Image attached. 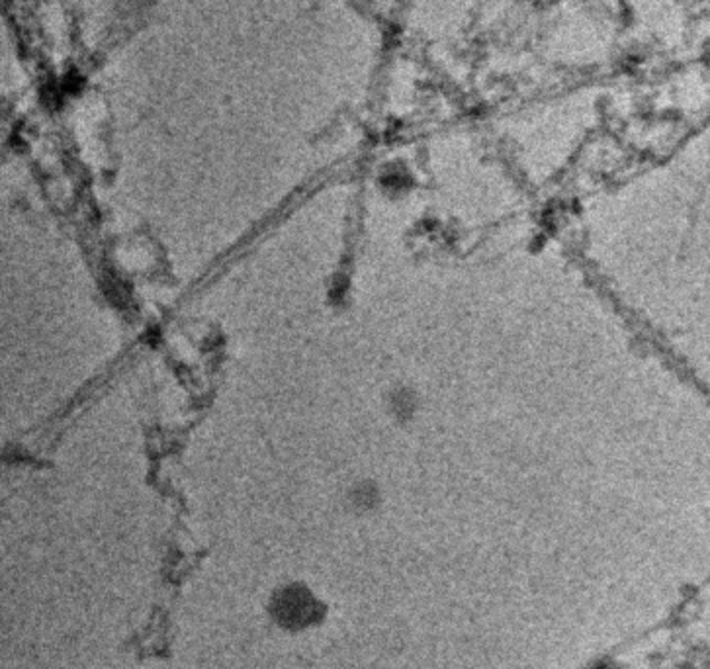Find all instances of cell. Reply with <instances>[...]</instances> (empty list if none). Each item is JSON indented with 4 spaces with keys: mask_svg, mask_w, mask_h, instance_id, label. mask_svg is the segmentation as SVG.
Wrapping results in <instances>:
<instances>
[{
    "mask_svg": "<svg viewBox=\"0 0 710 669\" xmlns=\"http://www.w3.org/2000/svg\"><path fill=\"white\" fill-rule=\"evenodd\" d=\"M272 617L280 627L302 630L319 625L326 617V605L311 593L306 586H288L277 591L270 605Z\"/></svg>",
    "mask_w": 710,
    "mask_h": 669,
    "instance_id": "1",
    "label": "cell"
},
{
    "mask_svg": "<svg viewBox=\"0 0 710 669\" xmlns=\"http://www.w3.org/2000/svg\"><path fill=\"white\" fill-rule=\"evenodd\" d=\"M580 669H622L619 660H614L611 656H593L591 660L586 661Z\"/></svg>",
    "mask_w": 710,
    "mask_h": 669,
    "instance_id": "2",
    "label": "cell"
}]
</instances>
